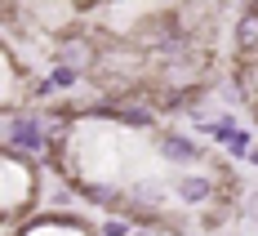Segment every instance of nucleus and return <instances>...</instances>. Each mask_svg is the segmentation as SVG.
<instances>
[{
    "label": "nucleus",
    "mask_w": 258,
    "mask_h": 236,
    "mask_svg": "<svg viewBox=\"0 0 258 236\" xmlns=\"http://www.w3.org/2000/svg\"><path fill=\"white\" fill-rule=\"evenodd\" d=\"M98 67L103 72H111V76H120V80H138V72H143V53L138 49H103V58H98Z\"/></svg>",
    "instance_id": "obj_1"
},
{
    "label": "nucleus",
    "mask_w": 258,
    "mask_h": 236,
    "mask_svg": "<svg viewBox=\"0 0 258 236\" xmlns=\"http://www.w3.org/2000/svg\"><path fill=\"white\" fill-rule=\"evenodd\" d=\"M62 63H67V67H94V63H98L94 40H89V36H67V40H62Z\"/></svg>",
    "instance_id": "obj_2"
},
{
    "label": "nucleus",
    "mask_w": 258,
    "mask_h": 236,
    "mask_svg": "<svg viewBox=\"0 0 258 236\" xmlns=\"http://www.w3.org/2000/svg\"><path fill=\"white\" fill-rule=\"evenodd\" d=\"M174 45V27H165V18H147L138 27V49H169Z\"/></svg>",
    "instance_id": "obj_3"
},
{
    "label": "nucleus",
    "mask_w": 258,
    "mask_h": 236,
    "mask_svg": "<svg viewBox=\"0 0 258 236\" xmlns=\"http://www.w3.org/2000/svg\"><path fill=\"white\" fill-rule=\"evenodd\" d=\"M236 45H240V49H258V9L240 14V23H236Z\"/></svg>",
    "instance_id": "obj_4"
},
{
    "label": "nucleus",
    "mask_w": 258,
    "mask_h": 236,
    "mask_svg": "<svg viewBox=\"0 0 258 236\" xmlns=\"http://www.w3.org/2000/svg\"><path fill=\"white\" fill-rule=\"evenodd\" d=\"M107 116H116V121H125V125H147V121H152L147 107H134V103H111Z\"/></svg>",
    "instance_id": "obj_5"
},
{
    "label": "nucleus",
    "mask_w": 258,
    "mask_h": 236,
    "mask_svg": "<svg viewBox=\"0 0 258 236\" xmlns=\"http://www.w3.org/2000/svg\"><path fill=\"white\" fill-rule=\"evenodd\" d=\"M160 152L169 160H196V147H191L187 138H178V134H165V138H160Z\"/></svg>",
    "instance_id": "obj_6"
},
{
    "label": "nucleus",
    "mask_w": 258,
    "mask_h": 236,
    "mask_svg": "<svg viewBox=\"0 0 258 236\" xmlns=\"http://www.w3.org/2000/svg\"><path fill=\"white\" fill-rule=\"evenodd\" d=\"M178 196L182 201H209V179H182Z\"/></svg>",
    "instance_id": "obj_7"
},
{
    "label": "nucleus",
    "mask_w": 258,
    "mask_h": 236,
    "mask_svg": "<svg viewBox=\"0 0 258 236\" xmlns=\"http://www.w3.org/2000/svg\"><path fill=\"white\" fill-rule=\"evenodd\" d=\"M240 89H245V94H254V98H258V58H254V63H245V67H240Z\"/></svg>",
    "instance_id": "obj_8"
},
{
    "label": "nucleus",
    "mask_w": 258,
    "mask_h": 236,
    "mask_svg": "<svg viewBox=\"0 0 258 236\" xmlns=\"http://www.w3.org/2000/svg\"><path fill=\"white\" fill-rule=\"evenodd\" d=\"M72 80H76V67H58L53 72V85H72Z\"/></svg>",
    "instance_id": "obj_9"
},
{
    "label": "nucleus",
    "mask_w": 258,
    "mask_h": 236,
    "mask_svg": "<svg viewBox=\"0 0 258 236\" xmlns=\"http://www.w3.org/2000/svg\"><path fill=\"white\" fill-rule=\"evenodd\" d=\"M249 9H258V0H254V5H249Z\"/></svg>",
    "instance_id": "obj_10"
},
{
    "label": "nucleus",
    "mask_w": 258,
    "mask_h": 236,
    "mask_svg": "<svg viewBox=\"0 0 258 236\" xmlns=\"http://www.w3.org/2000/svg\"><path fill=\"white\" fill-rule=\"evenodd\" d=\"M254 116H258V111H254Z\"/></svg>",
    "instance_id": "obj_11"
}]
</instances>
